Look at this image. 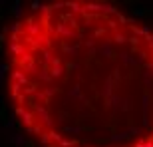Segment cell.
Listing matches in <instances>:
<instances>
[{
  "label": "cell",
  "instance_id": "cell-1",
  "mask_svg": "<svg viewBox=\"0 0 153 147\" xmlns=\"http://www.w3.org/2000/svg\"><path fill=\"white\" fill-rule=\"evenodd\" d=\"M8 88L46 147H153V30L108 4L56 2L18 20Z\"/></svg>",
  "mask_w": 153,
  "mask_h": 147
}]
</instances>
